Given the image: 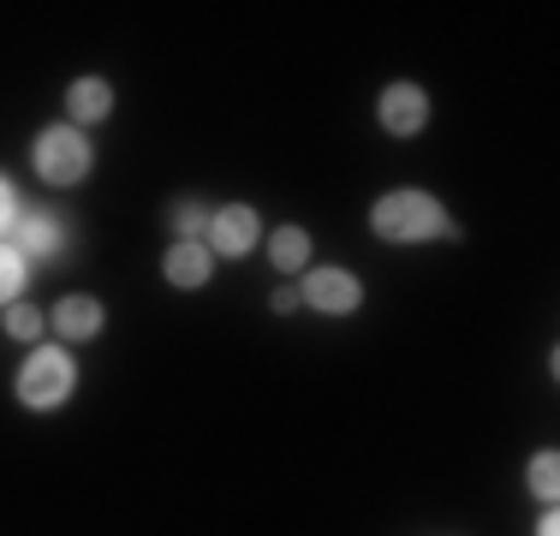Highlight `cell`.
I'll return each instance as SVG.
<instances>
[{
  "label": "cell",
  "mask_w": 560,
  "mask_h": 536,
  "mask_svg": "<svg viewBox=\"0 0 560 536\" xmlns=\"http://www.w3.org/2000/svg\"><path fill=\"white\" fill-rule=\"evenodd\" d=\"M382 126H388L394 138H411V131H423V126H430V96H423L418 84L382 90Z\"/></svg>",
  "instance_id": "cell-5"
},
{
  "label": "cell",
  "mask_w": 560,
  "mask_h": 536,
  "mask_svg": "<svg viewBox=\"0 0 560 536\" xmlns=\"http://www.w3.org/2000/svg\"><path fill=\"white\" fill-rule=\"evenodd\" d=\"M66 107H72V119H78V126H96V119H108L114 90L102 84V78H78V84L66 90Z\"/></svg>",
  "instance_id": "cell-7"
},
{
  "label": "cell",
  "mask_w": 560,
  "mask_h": 536,
  "mask_svg": "<svg viewBox=\"0 0 560 536\" xmlns=\"http://www.w3.org/2000/svg\"><path fill=\"white\" fill-rule=\"evenodd\" d=\"M36 173H43L48 185H78L90 173V143L78 126H48L43 138H36Z\"/></svg>",
  "instance_id": "cell-2"
},
{
  "label": "cell",
  "mask_w": 560,
  "mask_h": 536,
  "mask_svg": "<svg viewBox=\"0 0 560 536\" xmlns=\"http://www.w3.org/2000/svg\"><path fill=\"white\" fill-rule=\"evenodd\" d=\"M7 334H12V340H36V334H43V311L12 304V311H7Z\"/></svg>",
  "instance_id": "cell-13"
},
{
  "label": "cell",
  "mask_w": 560,
  "mask_h": 536,
  "mask_svg": "<svg viewBox=\"0 0 560 536\" xmlns=\"http://www.w3.org/2000/svg\"><path fill=\"white\" fill-rule=\"evenodd\" d=\"M55 245H60V226L48 221V214H19V221H12V250H19V257H48Z\"/></svg>",
  "instance_id": "cell-8"
},
{
  "label": "cell",
  "mask_w": 560,
  "mask_h": 536,
  "mask_svg": "<svg viewBox=\"0 0 560 536\" xmlns=\"http://www.w3.org/2000/svg\"><path fill=\"white\" fill-rule=\"evenodd\" d=\"M19 287H24V257L12 245H0V299H12Z\"/></svg>",
  "instance_id": "cell-15"
},
{
  "label": "cell",
  "mask_w": 560,
  "mask_h": 536,
  "mask_svg": "<svg viewBox=\"0 0 560 536\" xmlns=\"http://www.w3.org/2000/svg\"><path fill=\"white\" fill-rule=\"evenodd\" d=\"M269 257H275V268H304L311 263V233L304 226H280L269 238Z\"/></svg>",
  "instance_id": "cell-11"
},
{
  "label": "cell",
  "mask_w": 560,
  "mask_h": 536,
  "mask_svg": "<svg viewBox=\"0 0 560 536\" xmlns=\"http://www.w3.org/2000/svg\"><path fill=\"white\" fill-rule=\"evenodd\" d=\"M12 221H19V214H12V185L7 179H0V233H7V226Z\"/></svg>",
  "instance_id": "cell-16"
},
{
  "label": "cell",
  "mask_w": 560,
  "mask_h": 536,
  "mask_svg": "<svg viewBox=\"0 0 560 536\" xmlns=\"http://www.w3.org/2000/svg\"><path fill=\"white\" fill-rule=\"evenodd\" d=\"M173 233L185 238V245H197V233H209V214L197 209V203H185V209H173Z\"/></svg>",
  "instance_id": "cell-14"
},
{
  "label": "cell",
  "mask_w": 560,
  "mask_h": 536,
  "mask_svg": "<svg viewBox=\"0 0 560 536\" xmlns=\"http://www.w3.org/2000/svg\"><path fill=\"white\" fill-rule=\"evenodd\" d=\"M537 536H560V525H555V513H542V525H537Z\"/></svg>",
  "instance_id": "cell-17"
},
{
  "label": "cell",
  "mask_w": 560,
  "mask_h": 536,
  "mask_svg": "<svg viewBox=\"0 0 560 536\" xmlns=\"http://www.w3.org/2000/svg\"><path fill=\"white\" fill-rule=\"evenodd\" d=\"M370 226H376L382 238H394V245H418V238H459V226L442 214V203H435L430 191H394L382 197L376 214H370Z\"/></svg>",
  "instance_id": "cell-1"
},
{
  "label": "cell",
  "mask_w": 560,
  "mask_h": 536,
  "mask_svg": "<svg viewBox=\"0 0 560 536\" xmlns=\"http://www.w3.org/2000/svg\"><path fill=\"white\" fill-rule=\"evenodd\" d=\"M299 299L316 304L323 316H346V311H358V299H364V292H358V280L346 275V268H316V275L304 280Z\"/></svg>",
  "instance_id": "cell-4"
},
{
  "label": "cell",
  "mask_w": 560,
  "mask_h": 536,
  "mask_svg": "<svg viewBox=\"0 0 560 536\" xmlns=\"http://www.w3.org/2000/svg\"><path fill=\"white\" fill-rule=\"evenodd\" d=\"M167 280H173L179 292L203 287V280H209V250H203V245H173V250H167Z\"/></svg>",
  "instance_id": "cell-10"
},
{
  "label": "cell",
  "mask_w": 560,
  "mask_h": 536,
  "mask_svg": "<svg viewBox=\"0 0 560 536\" xmlns=\"http://www.w3.org/2000/svg\"><path fill=\"white\" fill-rule=\"evenodd\" d=\"M257 245V214L245 203L221 209L215 221H209V250H221V257H245V250Z\"/></svg>",
  "instance_id": "cell-6"
},
{
  "label": "cell",
  "mask_w": 560,
  "mask_h": 536,
  "mask_svg": "<svg viewBox=\"0 0 560 536\" xmlns=\"http://www.w3.org/2000/svg\"><path fill=\"white\" fill-rule=\"evenodd\" d=\"M530 494H537V501H555L560 494V459L555 453H537V459H530Z\"/></svg>",
  "instance_id": "cell-12"
},
{
  "label": "cell",
  "mask_w": 560,
  "mask_h": 536,
  "mask_svg": "<svg viewBox=\"0 0 560 536\" xmlns=\"http://www.w3.org/2000/svg\"><path fill=\"white\" fill-rule=\"evenodd\" d=\"M66 394H72V358L66 352H36L31 364L19 370V399L31 411H55Z\"/></svg>",
  "instance_id": "cell-3"
},
{
  "label": "cell",
  "mask_w": 560,
  "mask_h": 536,
  "mask_svg": "<svg viewBox=\"0 0 560 536\" xmlns=\"http://www.w3.org/2000/svg\"><path fill=\"white\" fill-rule=\"evenodd\" d=\"M96 328H102V304L96 299H60V311H55L60 340H90Z\"/></svg>",
  "instance_id": "cell-9"
}]
</instances>
